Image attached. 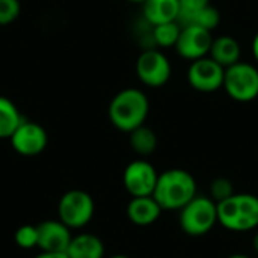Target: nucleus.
Masks as SVG:
<instances>
[{"mask_svg": "<svg viewBox=\"0 0 258 258\" xmlns=\"http://www.w3.org/2000/svg\"><path fill=\"white\" fill-rule=\"evenodd\" d=\"M197 195L195 177L181 168H172L159 174L153 192V198L163 212H180Z\"/></svg>", "mask_w": 258, "mask_h": 258, "instance_id": "f257e3e1", "label": "nucleus"}, {"mask_svg": "<svg viewBox=\"0 0 258 258\" xmlns=\"http://www.w3.org/2000/svg\"><path fill=\"white\" fill-rule=\"evenodd\" d=\"M107 113L115 128L130 133L145 124L150 113V100L144 91L125 88L110 100Z\"/></svg>", "mask_w": 258, "mask_h": 258, "instance_id": "f03ea898", "label": "nucleus"}, {"mask_svg": "<svg viewBox=\"0 0 258 258\" xmlns=\"http://www.w3.org/2000/svg\"><path fill=\"white\" fill-rule=\"evenodd\" d=\"M218 224L233 233H248L258 228V197L234 194L218 203Z\"/></svg>", "mask_w": 258, "mask_h": 258, "instance_id": "7ed1b4c3", "label": "nucleus"}, {"mask_svg": "<svg viewBox=\"0 0 258 258\" xmlns=\"http://www.w3.org/2000/svg\"><path fill=\"white\" fill-rule=\"evenodd\" d=\"M178 224L184 234L201 237L218 224V204L206 195H197L178 212Z\"/></svg>", "mask_w": 258, "mask_h": 258, "instance_id": "20e7f679", "label": "nucleus"}, {"mask_svg": "<svg viewBox=\"0 0 258 258\" xmlns=\"http://www.w3.org/2000/svg\"><path fill=\"white\" fill-rule=\"evenodd\" d=\"M224 91L237 103H251L258 98V68L252 63L239 60L225 68Z\"/></svg>", "mask_w": 258, "mask_h": 258, "instance_id": "39448f33", "label": "nucleus"}, {"mask_svg": "<svg viewBox=\"0 0 258 258\" xmlns=\"http://www.w3.org/2000/svg\"><path fill=\"white\" fill-rule=\"evenodd\" d=\"M95 203L92 197L82 189L65 192L57 203V219L70 230L85 228L94 218Z\"/></svg>", "mask_w": 258, "mask_h": 258, "instance_id": "423d86ee", "label": "nucleus"}, {"mask_svg": "<svg viewBox=\"0 0 258 258\" xmlns=\"http://www.w3.org/2000/svg\"><path fill=\"white\" fill-rule=\"evenodd\" d=\"M172 67L168 56L159 48L144 50L136 60L138 79L148 88H162L171 79Z\"/></svg>", "mask_w": 258, "mask_h": 258, "instance_id": "0eeeda50", "label": "nucleus"}, {"mask_svg": "<svg viewBox=\"0 0 258 258\" xmlns=\"http://www.w3.org/2000/svg\"><path fill=\"white\" fill-rule=\"evenodd\" d=\"M224 74V67L215 62L210 56H204L190 62L187 68V82L195 91L210 94L222 89Z\"/></svg>", "mask_w": 258, "mask_h": 258, "instance_id": "6e6552de", "label": "nucleus"}, {"mask_svg": "<svg viewBox=\"0 0 258 258\" xmlns=\"http://www.w3.org/2000/svg\"><path fill=\"white\" fill-rule=\"evenodd\" d=\"M159 172L145 159H136L130 162L122 174V184L132 198L151 197L157 183Z\"/></svg>", "mask_w": 258, "mask_h": 258, "instance_id": "1a4fd4ad", "label": "nucleus"}, {"mask_svg": "<svg viewBox=\"0 0 258 258\" xmlns=\"http://www.w3.org/2000/svg\"><path fill=\"white\" fill-rule=\"evenodd\" d=\"M9 141L17 154L24 157H33L45 150L48 144V135L45 128L38 122L23 118Z\"/></svg>", "mask_w": 258, "mask_h": 258, "instance_id": "9d476101", "label": "nucleus"}, {"mask_svg": "<svg viewBox=\"0 0 258 258\" xmlns=\"http://www.w3.org/2000/svg\"><path fill=\"white\" fill-rule=\"evenodd\" d=\"M213 42V35L210 30L200 26H181L180 36L175 44V50L180 57L192 62L209 56Z\"/></svg>", "mask_w": 258, "mask_h": 258, "instance_id": "9b49d317", "label": "nucleus"}, {"mask_svg": "<svg viewBox=\"0 0 258 258\" xmlns=\"http://www.w3.org/2000/svg\"><path fill=\"white\" fill-rule=\"evenodd\" d=\"M38 228V248L44 252H65L73 234L59 219L44 221L36 225Z\"/></svg>", "mask_w": 258, "mask_h": 258, "instance_id": "f8f14e48", "label": "nucleus"}, {"mask_svg": "<svg viewBox=\"0 0 258 258\" xmlns=\"http://www.w3.org/2000/svg\"><path fill=\"white\" fill-rule=\"evenodd\" d=\"M162 207L151 197H135L127 204V218L136 227H150L156 224L162 215Z\"/></svg>", "mask_w": 258, "mask_h": 258, "instance_id": "ddd939ff", "label": "nucleus"}, {"mask_svg": "<svg viewBox=\"0 0 258 258\" xmlns=\"http://www.w3.org/2000/svg\"><path fill=\"white\" fill-rule=\"evenodd\" d=\"M65 254L68 258H104L106 249L98 236L92 233H80L73 236Z\"/></svg>", "mask_w": 258, "mask_h": 258, "instance_id": "4468645a", "label": "nucleus"}, {"mask_svg": "<svg viewBox=\"0 0 258 258\" xmlns=\"http://www.w3.org/2000/svg\"><path fill=\"white\" fill-rule=\"evenodd\" d=\"M209 56L215 62H218L221 67L228 68L240 60L242 48L236 38H233L230 35H221V36L213 38Z\"/></svg>", "mask_w": 258, "mask_h": 258, "instance_id": "2eb2a0df", "label": "nucleus"}, {"mask_svg": "<svg viewBox=\"0 0 258 258\" xmlns=\"http://www.w3.org/2000/svg\"><path fill=\"white\" fill-rule=\"evenodd\" d=\"M142 11L145 21L151 26L177 21L178 0H145Z\"/></svg>", "mask_w": 258, "mask_h": 258, "instance_id": "dca6fc26", "label": "nucleus"}, {"mask_svg": "<svg viewBox=\"0 0 258 258\" xmlns=\"http://www.w3.org/2000/svg\"><path fill=\"white\" fill-rule=\"evenodd\" d=\"M128 142L132 150L141 157L151 156L157 148V136L154 130H151L145 124L128 133Z\"/></svg>", "mask_w": 258, "mask_h": 258, "instance_id": "f3484780", "label": "nucleus"}, {"mask_svg": "<svg viewBox=\"0 0 258 258\" xmlns=\"http://www.w3.org/2000/svg\"><path fill=\"white\" fill-rule=\"evenodd\" d=\"M23 116L12 100L0 95V139H9Z\"/></svg>", "mask_w": 258, "mask_h": 258, "instance_id": "a211bd4d", "label": "nucleus"}, {"mask_svg": "<svg viewBox=\"0 0 258 258\" xmlns=\"http://www.w3.org/2000/svg\"><path fill=\"white\" fill-rule=\"evenodd\" d=\"M181 26L177 21H169L163 24L153 26V41L160 48H171L175 47L177 39L180 36Z\"/></svg>", "mask_w": 258, "mask_h": 258, "instance_id": "6ab92c4d", "label": "nucleus"}, {"mask_svg": "<svg viewBox=\"0 0 258 258\" xmlns=\"http://www.w3.org/2000/svg\"><path fill=\"white\" fill-rule=\"evenodd\" d=\"M210 5V0H178V17L177 23L180 26H187L192 18L206 6Z\"/></svg>", "mask_w": 258, "mask_h": 258, "instance_id": "aec40b11", "label": "nucleus"}, {"mask_svg": "<svg viewBox=\"0 0 258 258\" xmlns=\"http://www.w3.org/2000/svg\"><path fill=\"white\" fill-rule=\"evenodd\" d=\"M219 23H221V12H219L218 8H215V6L210 3L209 6H206L204 9H201V11L192 18V21H190L187 26L194 24V26H200V27H204V29L213 32V30L219 26Z\"/></svg>", "mask_w": 258, "mask_h": 258, "instance_id": "412c9836", "label": "nucleus"}, {"mask_svg": "<svg viewBox=\"0 0 258 258\" xmlns=\"http://www.w3.org/2000/svg\"><path fill=\"white\" fill-rule=\"evenodd\" d=\"M209 192H210L209 197L216 204L221 203V201H224V200H227V198H230V197H233L236 194L233 181L230 178H227V177H218V178H215L210 183V190Z\"/></svg>", "mask_w": 258, "mask_h": 258, "instance_id": "4be33fe9", "label": "nucleus"}, {"mask_svg": "<svg viewBox=\"0 0 258 258\" xmlns=\"http://www.w3.org/2000/svg\"><path fill=\"white\" fill-rule=\"evenodd\" d=\"M14 240L21 249L38 248V228L36 225H21L14 236Z\"/></svg>", "mask_w": 258, "mask_h": 258, "instance_id": "5701e85b", "label": "nucleus"}, {"mask_svg": "<svg viewBox=\"0 0 258 258\" xmlns=\"http://www.w3.org/2000/svg\"><path fill=\"white\" fill-rule=\"evenodd\" d=\"M21 11L20 0H0V26L14 23Z\"/></svg>", "mask_w": 258, "mask_h": 258, "instance_id": "b1692460", "label": "nucleus"}, {"mask_svg": "<svg viewBox=\"0 0 258 258\" xmlns=\"http://www.w3.org/2000/svg\"><path fill=\"white\" fill-rule=\"evenodd\" d=\"M33 258H68L65 252H44L41 251L36 257Z\"/></svg>", "mask_w": 258, "mask_h": 258, "instance_id": "393cba45", "label": "nucleus"}, {"mask_svg": "<svg viewBox=\"0 0 258 258\" xmlns=\"http://www.w3.org/2000/svg\"><path fill=\"white\" fill-rule=\"evenodd\" d=\"M251 50H252V57H254V60L257 62V65H258V32L255 33V35H254V39H252Z\"/></svg>", "mask_w": 258, "mask_h": 258, "instance_id": "a878e982", "label": "nucleus"}, {"mask_svg": "<svg viewBox=\"0 0 258 258\" xmlns=\"http://www.w3.org/2000/svg\"><path fill=\"white\" fill-rule=\"evenodd\" d=\"M252 246H254L255 252L258 254V231H257V234L254 236V239H252Z\"/></svg>", "mask_w": 258, "mask_h": 258, "instance_id": "bb28decb", "label": "nucleus"}, {"mask_svg": "<svg viewBox=\"0 0 258 258\" xmlns=\"http://www.w3.org/2000/svg\"><path fill=\"white\" fill-rule=\"evenodd\" d=\"M227 258H251V257H248L246 254H233V255H230V257H227Z\"/></svg>", "mask_w": 258, "mask_h": 258, "instance_id": "cd10ccee", "label": "nucleus"}, {"mask_svg": "<svg viewBox=\"0 0 258 258\" xmlns=\"http://www.w3.org/2000/svg\"><path fill=\"white\" fill-rule=\"evenodd\" d=\"M107 258H130L128 255H122V254H116V255H112V257H107Z\"/></svg>", "mask_w": 258, "mask_h": 258, "instance_id": "c85d7f7f", "label": "nucleus"}, {"mask_svg": "<svg viewBox=\"0 0 258 258\" xmlns=\"http://www.w3.org/2000/svg\"><path fill=\"white\" fill-rule=\"evenodd\" d=\"M127 2H132V3H144L145 0H127Z\"/></svg>", "mask_w": 258, "mask_h": 258, "instance_id": "c756f323", "label": "nucleus"}]
</instances>
